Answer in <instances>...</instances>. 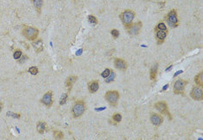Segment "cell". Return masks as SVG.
I'll return each mask as SVG.
<instances>
[{"mask_svg": "<svg viewBox=\"0 0 203 140\" xmlns=\"http://www.w3.org/2000/svg\"><path fill=\"white\" fill-rule=\"evenodd\" d=\"M86 104L84 100H78L73 103L71 109L72 116L74 118L80 117L86 111Z\"/></svg>", "mask_w": 203, "mask_h": 140, "instance_id": "obj_1", "label": "cell"}, {"mask_svg": "<svg viewBox=\"0 0 203 140\" xmlns=\"http://www.w3.org/2000/svg\"><path fill=\"white\" fill-rule=\"evenodd\" d=\"M39 31L33 26H25L22 30V35L29 41H34L38 38Z\"/></svg>", "mask_w": 203, "mask_h": 140, "instance_id": "obj_2", "label": "cell"}, {"mask_svg": "<svg viewBox=\"0 0 203 140\" xmlns=\"http://www.w3.org/2000/svg\"><path fill=\"white\" fill-rule=\"evenodd\" d=\"M105 99L110 104L111 106H113L115 107L116 105H118V102H119V99H120V95L118 91H115V90H113V91H108L105 93Z\"/></svg>", "mask_w": 203, "mask_h": 140, "instance_id": "obj_3", "label": "cell"}, {"mask_svg": "<svg viewBox=\"0 0 203 140\" xmlns=\"http://www.w3.org/2000/svg\"><path fill=\"white\" fill-rule=\"evenodd\" d=\"M134 18H135V12L131 10H125L123 12H121L120 15V18L125 26H127L130 23H133Z\"/></svg>", "mask_w": 203, "mask_h": 140, "instance_id": "obj_4", "label": "cell"}, {"mask_svg": "<svg viewBox=\"0 0 203 140\" xmlns=\"http://www.w3.org/2000/svg\"><path fill=\"white\" fill-rule=\"evenodd\" d=\"M187 84V80H184L181 78L177 79L173 84V93L176 95H184V90Z\"/></svg>", "mask_w": 203, "mask_h": 140, "instance_id": "obj_5", "label": "cell"}, {"mask_svg": "<svg viewBox=\"0 0 203 140\" xmlns=\"http://www.w3.org/2000/svg\"><path fill=\"white\" fill-rule=\"evenodd\" d=\"M126 31L128 32V34L131 36H137L139 35V33L141 31L142 28V23L140 21L137 22V23H132L129 25L125 26Z\"/></svg>", "mask_w": 203, "mask_h": 140, "instance_id": "obj_6", "label": "cell"}, {"mask_svg": "<svg viewBox=\"0 0 203 140\" xmlns=\"http://www.w3.org/2000/svg\"><path fill=\"white\" fill-rule=\"evenodd\" d=\"M154 107H155V109L157 111H159L161 114H164V115L168 116V117H169L170 120L172 119V116L170 114L168 105L167 102H165V101H159L157 103H155Z\"/></svg>", "mask_w": 203, "mask_h": 140, "instance_id": "obj_7", "label": "cell"}, {"mask_svg": "<svg viewBox=\"0 0 203 140\" xmlns=\"http://www.w3.org/2000/svg\"><path fill=\"white\" fill-rule=\"evenodd\" d=\"M40 103L42 105H44L45 107L50 108L53 105V94L52 91H48L47 92H45L43 97L40 99Z\"/></svg>", "mask_w": 203, "mask_h": 140, "instance_id": "obj_8", "label": "cell"}, {"mask_svg": "<svg viewBox=\"0 0 203 140\" xmlns=\"http://www.w3.org/2000/svg\"><path fill=\"white\" fill-rule=\"evenodd\" d=\"M167 22L168 23L169 26L172 27H176L179 23V19H178V16H177V12L175 10H172L168 12V16L166 17Z\"/></svg>", "mask_w": 203, "mask_h": 140, "instance_id": "obj_9", "label": "cell"}, {"mask_svg": "<svg viewBox=\"0 0 203 140\" xmlns=\"http://www.w3.org/2000/svg\"><path fill=\"white\" fill-rule=\"evenodd\" d=\"M190 96L193 100L202 101L203 99V87L199 85L193 86L190 92Z\"/></svg>", "mask_w": 203, "mask_h": 140, "instance_id": "obj_10", "label": "cell"}, {"mask_svg": "<svg viewBox=\"0 0 203 140\" xmlns=\"http://www.w3.org/2000/svg\"><path fill=\"white\" fill-rule=\"evenodd\" d=\"M150 121L151 123L155 125V126H159L160 125H162L163 121H164V118L162 116H160L158 113H155V112H152L150 114Z\"/></svg>", "mask_w": 203, "mask_h": 140, "instance_id": "obj_11", "label": "cell"}, {"mask_svg": "<svg viewBox=\"0 0 203 140\" xmlns=\"http://www.w3.org/2000/svg\"><path fill=\"white\" fill-rule=\"evenodd\" d=\"M114 66L116 69L121 70V71H125L127 69V63L126 61H125L124 59H114Z\"/></svg>", "mask_w": 203, "mask_h": 140, "instance_id": "obj_12", "label": "cell"}, {"mask_svg": "<svg viewBox=\"0 0 203 140\" xmlns=\"http://www.w3.org/2000/svg\"><path fill=\"white\" fill-rule=\"evenodd\" d=\"M87 88L90 93H95L99 91L100 89V82L99 80H92L88 82L87 84Z\"/></svg>", "mask_w": 203, "mask_h": 140, "instance_id": "obj_13", "label": "cell"}, {"mask_svg": "<svg viewBox=\"0 0 203 140\" xmlns=\"http://www.w3.org/2000/svg\"><path fill=\"white\" fill-rule=\"evenodd\" d=\"M34 50L37 53H40L44 51V42L42 39H36L32 43Z\"/></svg>", "mask_w": 203, "mask_h": 140, "instance_id": "obj_14", "label": "cell"}, {"mask_svg": "<svg viewBox=\"0 0 203 140\" xmlns=\"http://www.w3.org/2000/svg\"><path fill=\"white\" fill-rule=\"evenodd\" d=\"M77 80H78V76H75V75H71V76H69L67 78H66V86L67 88L68 93L71 92L73 84L76 83Z\"/></svg>", "mask_w": 203, "mask_h": 140, "instance_id": "obj_15", "label": "cell"}, {"mask_svg": "<svg viewBox=\"0 0 203 140\" xmlns=\"http://www.w3.org/2000/svg\"><path fill=\"white\" fill-rule=\"evenodd\" d=\"M36 128H37V131H38L39 134H44L45 131L48 130V129H47V125H46V123L44 122V121H38V122L37 123Z\"/></svg>", "mask_w": 203, "mask_h": 140, "instance_id": "obj_16", "label": "cell"}, {"mask_svg": "<svg viewBox=\"0 0 203 140\" xmlns=\"http://www.w3.org/2000/svg\"><path fill=\"white\" fill-rule=\"evenodd\" d=\"M32 3L38 13H40L42 7H43V4H44V0H32Z\"/></svg>", "mask_w": 203, "mask_h": 140, "instance_id": "obj_17", "label": "cell"}, {"mask_svg": "<svg viewBox=\"0 0 203 140\" xmlns=\"http://www.w3.org/2000/svg\"><path fill=\"white\" fill-rule=\"evenodd\" d=\"M168 36L167 31H156V38L159 42L162 43Z\"/></svg>", "mask_w": 203, "mask_h": 140, "instance_id": "obj_18", "label": "cell"}, {"mask_svg": "<svg viewBox=\"0 0 203 140\" xmlns=\"http://www.w3.org/2000/svg\"><path fill=\"white\" fill-rule=\"evenodd\" d=\"M157 72H158V64L155 63V64L151 67V70H150V79H151V80H155Z\"/></svg>", "mask_w": 203, "mask_h": 140, "instance_id": "obj_19", "label": "cell"}, {"mask_svg": "<svg viewBox=\"0 0 203 140\" xmlns=\"http://www.w3.org/2000/svg\"><path fill=\"white\" fill-rule=\"evenodd\" d=\"M194 83L196 84V85L202 86L203 87V71H201L200 73H198L195 78H194Z\"/></svg>", "mask_w": 203, "mask_h": 140, "instance_id": "obj_20", "label": "cell"}, {"mask_svg": "<svg viewBox=\"0 0 203 140\" xmlns=\"http://www.w3.org/2000/svg\"><path fill=\"white\" fill-rule=\"evenodd\" d=\"M53 138L56 139H64V133L61 130H53Z\"/></svg>", "mask_w": 203, "mask_h": 140, "instance_id": "obj_21", "label": "cell"}, {"mask_svg": "<svg viewBox=\"0 0 203 140\" xmlns=\"http://www.w3.org/2000/svg\"><path fill=\"white\" fill-rule=\"evenodd\" d=\"M112 119H113V121H114L116 124H118V123L121 122V120H122V115L120 113H114L113 115V117H112Z\"/></svg>", "mask_w": 203, "mask_h": 140, "instance_id": "obj_22", "label": "cell"}, {"mask_svg": "<svg viewBox=\"0 0 203 140\" xmlns=\"http://www.w3.org/2000/svg\"><path fill=\"white\" fill-rule=\"evenodd\" d=\"M155 31H167L168 32V27H167V25L163 23V22H160V23H159L156 25Z\"/></svg>", "mask_w": 203, "mask_h": 140, "instance_id": "obj_23", "label": "cell"}, {"mask_svg": "<svg viewBox=\"0 0 203 140\" xmlns=\"http://www.w3.org/2000/svg\"><path fill=\"white\" fill-rule=\"evenodd\" d=\"M68 99V92L67 93H63L61 95V97H60V100H59V105H64Z\"/></svg>", "mask_w": 203, "mask_h": 140, "instance_id": "obj_24", "label": "cell"}, {"mask_svg": "<svg viewBox=\"0 0 203 140\" xmlns=\"http://www.w3.org/2000/svg\"><path fill=\"white\" fill-rule=\"evenodd\" d=\"M23 55L22 51L20 50H16L13 53V59H16V60H18V59L21 58V56Z\"/></svg>", "mask_w": 203, "mask_h": 140, "instance_id": "obj_25", "label": "cell"}, {"mask_svg": "<svg viewBox=\"0 0 203 140\" xmlns=\"http://www.w3.org/2000/svg\"><path fill=\"white\" fill-rule=\"evenodd\" d=\"M28 72H29V73H31L32 75L35 76V75H37V74L38 73V67H36V66H32V67H30V68H29Z\"/></svg>", "mask_w": 203, "mask_h": 140, "instance_id": "obj_26", "label": "cell"}, {"mask_svg": "<svg viewBox=\"0 0 203 140\" xmlns=\"http://www.w3.org/2000/svg\"><path fill=\"white\" fill-rule=\"evenodd\" d=\"M111 69H109V68H106L105 70H103V72L101 73V77L102 78H106L109 75H110V73H111Z\"/></svg>", "mask_w": 203, "mask_h": 140, "instance_id": "obj_27", "label": "cell"}, {"mask_svg": "<svg viewBox=\"0 0 203 140\" xmlns=\"http://www.w3.org/2000/svg\"><path fill=\"white\" fill-rule=\"evenodd\" d=\"M115 73H114V71H111V73H110V75L106 78H105L106 79V83H110V82H112V81H113L114 80V78H115Z\"/></svg>", "mask_w": 203, "mask_h": 140, "instance_id": "obj_28", "label": "cell"}, {"mask_svg": "<svg viewBox=\"0 0 203 140\" xmlns=\"http://www.w3.org/2000/svg\"><path fill=\"white\" fill-rule=\"evenodd\" d=\"M88 21L92 24H97L98 23V19L94 16H92V15H89L88 16Z\"/></svg>", "mask_w": 203, "mask_h": 140, "instance_id": "obj_29", "label": "cell"}, {"mask_svg": "<svg viewBox=\"0 0 203 140\" xmlns=\"http://www.w3.org/2000/svg\"><path fill=\"white\" fill-rule=\"evenodd\" d=\"M111 35L113 36L114 38H117L120 36V32L118 30H116V29H113V30L111 31Z\"/></svg>", "mask_w": 203, "mask_h": 140, "instance_id": "obj_30", "label": "cell"}, {"mask_svg": "<svg viewBox=\"0 0 203 140\" xmlns=\"http://www.w3.org/2000/svg\"><path fill=\"white\" fill-rule=\"evenodd\" d=\"M6 116H11L12 117H15V118H19V117H21V115L20 114H17V113H12V112H8V113H6Z\"/></svg>", "mask_w": 203, "mask_h": 140, "instance_id": "obj_31", "label": "cell"}, {"mask_svg": "<svg viewBox=\"0 0 203 140\" xmlns=\"http://www.w3.org/2000/svg\"><path fill=\"white\" fill-rule=\"evenodd\" d=\"M26 59H28V57H27L26 55H22L21 58L18 60V62L19 64H23V63H24V61H25Z\"/></svg>", "mask_w": 203, "mask_h": 140, "instance_id": "obj_32", "label": "cell"}, {"mask_svg": "<svg viewBox=\"0 0 203 140\" xmlns=\"http://www.w3.org/2000/svg\"><path fill=\"white\" fill-rule=\"evenodd\" d=\"M3 103L2 102H0V113H1V111H2V110H3Z\"/></svg>", "mask_w": 203, "mask_h": 140, "instance_id": "obj_33", "label": "cell"}, {"mask_svg": "<svg viewBox=\"0 0 203 140\" xmlns=\"http://www.w3.org/2000/svg\"><path fill=\"white\" fill-rule=\"evenodd\" d=\"M182 72H183V70H180V71H178V72H176V73H175V74H174V77H176V76H177V75H179V74H180V73H182Z\"/></svg>", "mask_w": 203, "mask_h": 140, "instance_id": "obj_34", "label": "cell"}, {"mask_svg": "<svg viewBox=\"0 0 203 140\" xmlns=\"http://www.w3.org/2000/svg\"><path fill=\"white\" fill-rule=\"evenodd\" d=\"M172 68H173V65H170L168 68H167V69H166V71H169V70H171Z\"/></svg>", "mask_w": 203, "mask_h": 140, "instance_id": "obj_35", "label": "cell"}, {"mask_svg": "<svg viewBox=\"0 0 203 140\" xmlns=\"http://www.w3.org/2000/svg\"><path fill=\"white\" fill-rule=\"evenodd\" d=\"M168 86H169V84H166V85L164 86V88H163V91H165L167 88H168Z\"/></svg>", "mask_w": 203, "mask_h": 140, "instance_id": "obj_36", "label": "cell"}, {"mask_svg": "<svg viewBox=\"0 0 203 140\" xmlns=\"http://www.w3.org/2000/svg\"><path fill=\"white\" fill-rule=\"evenodd\" d=\"M81 53H82V49H80V50H79L78 52H76V54H77V55H79V54H81Z\"/></svg>", "mask_w": 203, "mask_h": 140, "instance_id": "obj_37", "label": "cell"}]
</instances>
